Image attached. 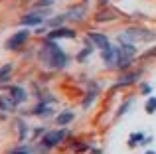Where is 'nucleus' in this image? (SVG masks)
Listing matches in <instances>:
<instances>
[{
    "instance_id": "nucleus-11",
    "label": "nucleus",
    "mask_w": 156,
    "mask_h": 154,
    "mask_svg": "<svg viewBox=\"0 0 156 154\" xmlns=\"http://www.w3.org/2000/svg\"><path fill=\"white\" fill-rule=\"evenodd\" d=\"M73 119H75V113L65 111V113H59V115L55 117V123H57V127H65V124H69Z\"/></svg>"
},
{
    "instance_id": "nucleus-17",
    "label": "nucleus",
    "mask_w": 156,
    "mask_h": 154,
    "mask_svg": "<svg viewBox=\"0 0 156 154\" xmlns=\"http://www.w3.org/2000/svg\"><path fill=\"white\" fill-rule=\"evenodd\" d=\"M133 107V99H129V101H125V103L121 105V109H119V113H117V117H122V115H126L129 113V109Z\"/></svg>"
},
{
    "instance_id": "nucleus-12",
    "label": "nucleus",
    "mask_w": 156,
    "mask_h": 154,
    "mask_svg": "<svg viewBox=\"0 0 156 154\" xmlns=\"http://www.w3.org/2000/svg\"><path fill=\"white\" fill-rule=\"evenodd\" d=\"M44 22L42 14H26L22 18V26H38V24Z\"/></svg>"
},
{
    "instance_id": "nucleus-22",
    "label": "nucleus",
    "mask_w": 156,
    "mask_h": 154,
    "mask_svg": "<svg viewBox=\"0 0 156 154\" xmlns=\"http://www.w3.org/2000/svg\"><path fill=\"white\" fill-rule=\"evenodd\" d=\"M150 93H152V85L142 83V95H150Z\"/></svg>"
},
{
    "instance_id": "nucleus-18",
    "label": "nucleus",
    "mask_w": 156,
    "mask_h": 154,
    "mask_svg": "<svg viewBox=\"0 0 156 154\" xmlns=\"http://www.w3.org/2000/svg\"><path fill=\"white\" fill-rule=\"evenodd\" d=\"M95 97H97V89H95V91H93V93L89 91V93H87V97H85V101H83V109H87L89 105H91L93 101H95Z\"/></svg>"
},
{
    "instance_id": "nucleus-9",
    "label": "nucleus",
    "mask_w": 156,
    "mask_h": 154,
    "mask_svg": "<svg viewBox=\"0 0 156 154\" xmlns=\"http://www.w3.org/2000/svg\"><path fill=\"white\" fill-rule=\"evenodd\" d=\"M10 97L14 99V103H16V105H20V103H24V101L28 99V93L24 91L22 87L14 85V87H10Z\"/></svg>"
},
{
    "instance_id": "nucleus-7",
    "label": "nucleus",
    "mask_w": 156,
    "mask_h": 154,
    "mask_svg": "<svg viewBox=\"0 0 156 154\" xmlns=\"http://www.w3.org/2000/svg\"><path fill=\"white\" fill-rule=\"evenodd\" d=\"M103 61L107 67H117V61H119V54H117V46H111L107 47V50H103Z\"/></svg>"
},
{
    "instance_id": "nucleus-3",
    "label": "nucleus",
    "mask_w": 156,
    "mask_h": 154,
    "mask_svg": "<svg viewBox=\"0 0 156 154\" xmlns=\"http://www.w3.org/2000/svg\"><path fill=\"white\" fill-rule=\"evenodd\" d=\"M28 38H30V30H20V32L12 34L10 38L6 40L4 47H6V50H20V47L28 42Z\"/></svg>"
},
{
    "instance_id": "nucleus-19",
    "label": "nucleus",
    "mask_w": 156,
    "mask_h": 154,
    "mask_svg": "<svg viewBox=\"0 0 156 154\" xmlns=\"http://www.w3.org/2000/svg\"><path fill=\"white\" fill-rule=\"evenodd\" d=\"M63 20H67V18H65V16H59V18H53V20H50V22H48V24H50V26H61V24H63Z\"/></svg>"
},
{
    "instance_id": "nucleus-24",
    "label": "nucleus",
    "mask_w": 156,
    "mask_h": 154,
    "mask_svg": "<svg viewBox=\"0 0 156 154\" xmlns=\"http://www.w3.org/2000/svg\"><path fill=\"white\" fill-rule=\"evenodd\" d=\"M24 138H26V124L20 123V140H24Z\"/></svg>"
},
{
    "instance_id": "nucleus-10",
    "label": "nucleus",
    "mask_w": 156,
    "mask_h": 154,
    "mask_svg": "<svg viewBox=\"0 0 156 154\" xmlns=\"http://www.w3.org/2000/svg\"><path fill=\"white\" fill-rule=\"evenodd\" d=\"M85 12H87V8H85L83 4H79V6H73L71 10L65 14V18H69V20H83Z\"/></svg>"
},
{
    "instance_id": "nucleus-4",
    "label": "nucleus",
    "mask_w": 156,
    "mask_h": 154,
    "mask_svg": "<svg viewBox=\"0 0 156 154\" xmlns=\"http://www.w3.org/2000/svg\"><path fill=\"white\" fill-rule=\"evenodd\" d=\"M65 135H67V131H65V128H59V131L46 132V135H44V138H42L44 148H53V146H57L59 142H63Z\"/></svg>"
},
{
    "instance_id": "nucleus-15",
    "label": "nucleus",
    "mask_w": 156,
    "mask_h": 154,
    "mask_svg": "<svg viewBox=\"0 0 156 154\" xmlns=\"http://www.w3.org/2000/svg\"><path fill=\"white\" fill-rule=\"evenodd\" d=\"M144 111L148 113V115H154V113H156V97H148V99H146Z\"/></svg>"
},
{
    "instance_id": "nucleus-14",
    "label": "nucleus",
    "mask_w": 156,
    "mask_h": 154,
    "mask_svg": "<svg viewBox=\"0 0 156 154\" xmlns=\"http://www.w3.org/2000/svg\"><path fill=\"white\" fill-rule=\"evenodd\" d=\"M146 136L142 135V132H133V135L129 136V146H136V144H142L144 142Z\"/></svg>"
},
{
    "instance_id": "nucleus-6",
    "label": "nucleus",
    "mask_w": 156,
    "mask_h": 154,
    "mask_svg": "<svg viewBox=\"0 0 156 154\" xmlns=\"http://www.w3.org/2000/svg\"><path fill=\"white\" fill-rule=\"evenodd\" d=\"M75 32L73 30H69V28H55V30H51L50 34H48V40H50V42H55V40H61V38H69V40H73L75 38Z\"/></svg>"
},
{
    "instance_id": "nucleus-5",
    "label": "nucleus",
    "mask_w": 156,
    "mask_h": 154,
    "mask_svg": "<svg viewBox=\"0 0 156 154\" xmlns=\"http://www.w3.org/2000/svg\"><path fill=\"white\" fill-rule=\"evenodd\" d=\"M87 42H91V46H93V47H99L101 51L107 50V47H111L109 38H107L105 34H101V32H89Z\"/></svg>"
},
{
    "instance_id": "nucleus-26",
    "label": "nucleus",
    "mask_w": 156,
    "mask_h": 154,
    "mask_svg": "<svg viewBox=\"0 0 156 154\" xmlns=\"http://www.w3.org/2000/svg\"><path fill=\"white\" fill-rule=\"evenodd\" d=\"M144 154H156V152L154 150H148V152H144Z\"/></svg>"
},
{
    "instance_id": "nucleus-25",
    "label": "nucleus",
    "mask_w": 156,
    "mask_h": 154,
    "mask_svg": "<svg viewBox=\"0 0 156 154\" xmlns=\"http://www.w3.org/2000/svg\"><path fill=\"white\" fill-rule=\"evenodd\" d=\"M91 154H103V152H101L99 148H93V150H91Z\"/></svg>"
},
{
    "instance_id": "nucleus-1",
    "label": "nucleus",
    "mask_w": 156,
    "mask_h": 154,
    "mask_svg": "<svg viewBox=\"0 0 156 154\" xmlns=\"http://www.w3.org/2000/svg\"><path fill=\"white\" fill-rule=\"evenodd\" d=\"M38 55H40L42 65L48 67V69H61V67L67 65V55H65V51L53 42L44 44V46L40 47Z\"/></svg>"
},
{
    "instance_id": "nucleus-13",
    "label": "nucleus",
    "mask_w": 156,
    "mask_h": 154,
    "mask_svg": "<svg viewBox=\"0 0 156 154\" xmlns=\"http://www.w3.org/2000/svg\"><path fill=\"white\" fill-rule=\"evenodd\" d=\"M14 107H16V103H14L12 97H0V109H2L4 113H12Z\"/></svg>"
},
{
    "instance_id": "nucleus-2",
    "label": "nucleus",
    "mask_w": 156,
    "mask_h": 154,
    "mask_svg": "<svg viewBox=\"0 0 156 154\" xmlns=\"http://www.w3.org/2000/svg\"><path fill=\"white\" fill-rule=\"evenodd\" d=\"M156 40V34L144 28H129L119 36V42H129V44H140V42H152Z\"/></svg>"
},
{
    "instance_id": "nucleus-21",
    "label": "nucleus",
    "mask_w": 156,
    "mask_h": 154,
    "mask_svg": "<svg viewBox=\"0 0 156 154\" xmlns=\"http://www.w3.org/2000/svg\"><path fill=\"white\" fill-rule=\"evenodd\" d=\"M89 54H91V47H85V50H83V51H81V54H79V55H77V59H79V61H83V59H85V58H87V55H89Z\"/></svg>"
},
{
    "instance_id": "nucleus-20",
    "label": "nucleus",
    "mask_w": 156,
    "mask_h": 154,
    "mask_svg": "<svg viewBox=\"0 0 156 154\" xmlns=\"http://www.w3.org/2000/svg\"><path fill=\"white\" fill-rule=\"evenodd\" d=\"M53 2H55V0H40V2H36V8H48V6H51Z\"/></svg>"
},
{
    "instance_id": "nucleus-23",
    "label": "nucleus",
    "mask_w": 156,
    "mask_h": 154,
    "mask_svg": "<svg viewBox=\"0 0 156 154\" xmlns=\"http://www.w3.org/2000/svg\"><path fill=\"white\" fill-rule=\"evenodd\" d=\"M10 154H30V150H28L26 146H20V148H16V150H12Z\"/></svg>"
},
{
    "instance_id": "nucleus-16",
    "label": "nucleus",
    "mask_w": 156,
    "mask_h": 154,
    "mask_svg": "<svg viewBox=\"0 0 156 154\" xmlns=\"http://www.w3.org/2000/svg\"><path fill=\"white\" fill-rule=\"evenodd\" d=\"M10 71H12V63H6L4 67H0V81H8Z\"/></svg>"
},
{
    "instance_id": "nucleus-8",
    "label": "nucleus",
    "mask_w": 156,
    "mask_h": 154,
    "mask_svg": "<svg viewBox=\"0 0 156 154\" xmlns=\"http://www.w3.org/2000/svg\"><path fill=\"white\" fill-rule=\"evenodd\" d=\"M140 75H142V69H136V71H129V73H125V75L121 77V81L117 83V87H121V85H122V87H126V85L134 83V81H136V79H138Z\"/></svg>"
}]
</instances>
